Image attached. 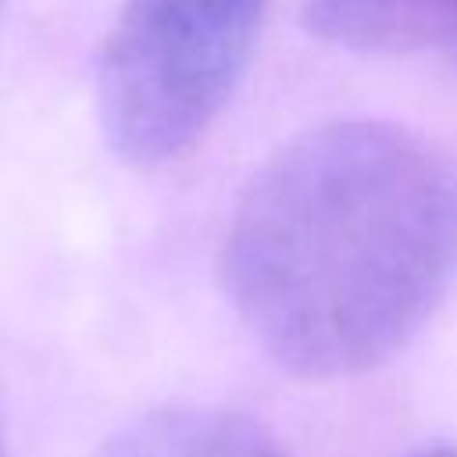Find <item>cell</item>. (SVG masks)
I'll use <instances>...</instances> for the list:
<instances>
[{
  "label": "cell",
  "mask_w": 457,
  "mask_h": 457,
  "mask_svg": "<svg viewBox=\"0 0 457 457\" xmlns=\"http://www.w3.org/2000/svg\"><path fill=\"white\" fill-rule=\"evenodd\" d=\"M411 457H457V446H428V450H418Z\"/></svg>",
  "instance_id": "obj_5"
},
{
  "label": "cell",
  "mask_w": 457,
  "mask_h": 457,
  "mask_svg": "<svg viewBox=\"0 0 457 457\" xmlns=\"http://www.w3.org/2000/svg\"><path fill=\"white\" fill-rule=\"evenodd\" d=\"M218 271L278 368L364 375L421 332L457 278V161L396 121L303 129L250 175Z\"/></svg>",
  "instance_id": "obj_1"
},
{
  "label": "cell",
  "mask_w": 457,
  "mask_h": 457,
  "mask_svg": "<svg viewBox=\"0 0 457 457\" xmlns=\"http://www.w3.org/2000/svg\"><path fill=\"white\" fill-rule=\"evenodd\" d=\"M93 457H289L253 418L221 407H164L118 428Z\"/></svg>",
  "instance_id": "obj_4"
},
{
  "label": "cell",
  "mask_w": 457,
  "mask_h": 457,
  "mask_svg": "<svg viewBox=\"0 0 457 457\" xmlns=\"http://www.w3.org/2000/svg\"><path fill=\"white\" fill-rule=\"evenodd\" d=\"M268 0H125L96 61L100 132L125 164L182 157L236 93Z\"/></svg>",
  "instance_id": "obj_2"
},
{
  "label": "cell",
  "mask_w": 457,
  "mask_h": 457,
  "mask_svg": "<svg viewBox=\"0 0 457 457\" xmlns=\"http://www.w3.org/2000/svg\"><path fill=\"white\" fill-rule=\"evenodd\" d=\"M311 36L357 54H436L457 64V0H307Z\"/></svg>",
  "instance_id": "obj_3"
},
{
  "label": "cell",
  "mask_w": 457,
  "mask_h": 457,
  "mask_svg": "<svg viewBox=\"0 0 457 457\" xmlns=\"http://www.w3.org/2000/svg\"><path fill=\"white\" fill-rule=\"evenodd\" d=\"M0 457H7V428H4V407H0Z\"/></svg>",
  "instance_id": "obj_6"
}]
</instances>
